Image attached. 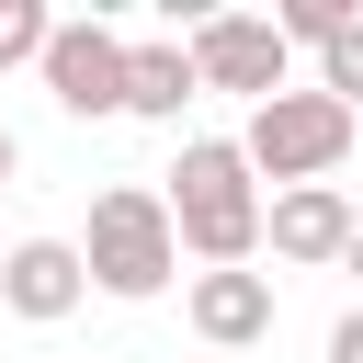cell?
Returning a JSON list of instances; mask_svg holds the SVG:
<instances>
[{
  "label": "cell",
  "mask_w": 363,
  "mask_h": 363,
  "mask_svg": "<svg viewBox=\"0 0 363 363\" xmlns=\"http://www.w3.org/2000/svg\"><path fill=\"white\" fill-rule=\"evenodd\" d=\"M170 227H182V250H204L216 272H238V261L261 250L250 147H227V136H193V147H182V170H170Z\"/></svg>",
  "instance_id": "6da1fadb"
},
{
  "label": "cell",
  "mask_w": 363,
  "mask_h": 363,
  "mask_svg": "<svg viewBox=\"0 0 363 363\" xmlns=\"http://www.w3.org/2000/svg\"><path fill=\"white\" fill-rule=\"evenodd\" d=\"M91 284L102 295H159L170 272H182V227H170V193H147V182H113L102 204H91Z\"/></svg>",
  "instance_id": "7a4b0ae2"
},
{
  "label": "cell",
  "mask_w": 363,
  "mask_h": 363,
  "mask_svg": "<svg viewBox=\"0 0 363 363\" xmlns=\"http://www.w3.org/2000/svg\"><path fill=\"white\" fill-rule=\"evenodd\" d=\"M238 147H250V170H272L284 193H306V182H329V170L352 159V102H329V91H272Z\"/></svg>",
  "instance_id": "3957f363"
},
{
  "label": "cell",
  "mask_w": 363,
  "mask_h": 363,
  "mask_svg": "<svg viewBox=\"0 0 363 363\" xmlns=\"http://www.w3.org/2000/svg\"><path fill=\"white\" fill-rule=\"evenodd\" d=\"M193 68H204V91H250V113H261L284 91V34L261 11H204L193 23Z\"/></svg>",
  "instance_id": "277c9868"
},
{
  "label": "cell",
  "mask_w": 363,
  "mask_h": 363,
  "mask_svg": "<svg viewBox=\"0 0 363 363\" xmlns=\"http://www.w3.org/2000/svg\"><path fill=\"white\" fill-rule=\"evenodd\" d=\"M125 68H136V45L113 23H57V45H45V91L68 113H125Z\"/></svg>",
  "instance_id": "5b68a950"
},
{
  "label": "cell",
  "mask_w": 363,
  "mask_h": 363,
  "mask_svg": "<svg viewBox=\"0 0 363 363\" xmlns=\"http://www.w3.org/2000/svg\"><path fill=\"white\" fill-rule=\"evenodd\" d=\"M79 295H91V261H79L68 238H23V250H11V272H0V306H11V318H34V329H45V318H68Z\"/></svg>",
  "instance_id": "8992f818"
},
{
  "label": "cell",
  "mask_w": 363,
  "mask_h": 363,
  "mask_svg": "<svg viewBox=\"0 0 363 363\" xmlns=\"http://www.w3.org/2000/svg\"><path fill=\"white\" fill-rule=\"evenodd\" d=\"M261 238H272L284 261H352V204H340L329 182H306V193H272Z\"/></svg>",
  "instance_id": "52a82bcc"
},
{
  "label": "cell",
  "mask_w": 363,
  "mask_h": 363,
  "mask_svg": "<svg viewBox=\"0 0 363 363\" xmlns=\"http://www.w3.org/2000/svg\"><path fill=\"white\" fill-rule=\"evenodd\" d=\"M193 329H204L216 352L261 340V329H272V272H204V284H193Z\"/></svg>",
  "instance_id": "ba28073f"
},
{
  "label": "cell",
  "mask_w": 363,
  "mask_h": 363,
  "mask_svg": "<svg viewBox=\"0 0 363 363\" xmlns=\"http://www.w3.org/2000/svg\"><path fill=\"white\" fill-rule=\"evenodd\" d=\"M204 91V68H193V45H136V68H125V113H147V125H182V102Z\"/></svg>",
  "instance_id": "9c48e42d"
},
{
  "label": "cell",
  "mask_w": 363,
  "mask_h": 363,
  "mask_svg": "<svg viewBox=\"0 0 363 363\" xmlns=\"http://www.w3.org/2000/svg\"><path fill=\"white\" fill-rule=\"evenodd\" d=\"M272 34H284V45H329V34H352V11H340V0H284Z\"/></svg>",
  "instance_id": "30bf717a"
},
{
  "label": "cell",
  "mask_w": 363,
  "mask_h": 363,
  "mask_svg": "<svg viewBox=\"0 0 363 363\" xmlns=\"http://www.w3.org/2000/svg\"><path fill=\"white\" fill-rule=\"evenodd\" d=\"M45 45H57V23H45L34 0H0V68H11V57H34V68H45Z\"/></svg>",
  "instance_id": "8fae6325"
},
{
  "label": "cell",
  "mask_w": 363,
  "mask_h": 363,
  "mask_svg": "<svg viewBox=\"0 0 363 363\" xmlns=\"http://www.w3.org/2000/svg\"><path fill=\"white\" fill-rule=\"evenodd\" d=\"M318 91H329V102H363V23L318 45Z\"/></svg>",
  "instance_id": "7c38bea8"
},
{
  "label": "cell",
  "mask_w": 363,
  "mask_h": 363,
  "mask_svg": "<svg viewBox=\"0 0 363 363\" xmlns=\"http://www.w3.org/2000/svg\"><path fill=\"white\" fill-rule=\"evenodd\" d=\"M329 363H363V306H352V318L329 329Z\"/></svg>",
  "instance_id": "4fadbf2b"
},
{
  "label": "cell",
  "mask_w": 363,
  "mask_h": 363,
  "mask_svg": "<svg viewBox=\"0 0 363 363\" xmlns=\"http://www.w3.org/2000/svg\"><path fill=\"white\" fill-rule=\"evenodd\" d=\"M11 159H23V147H11V125H0V182H11Z\"/></svg>",
  "instance_id": "5bb4252c"
},
{
  "label": "cell",
  "mask_w": 363,
  "mask_h": 363,
  "mask_svg": "<svg viewBox=\"0 0 363 363\" xmlns=\"http://www.w3.org/2000/svg\"><path fill=\"white\" fill-rule=\"evenodd\" d=\"M352 272H363V227H352Z\"/></svg>",
  "instance_id": "9a60e30c"
},
{
  "label": "cell",
  "mask_w": 363,
  "mask_h": 363,
  "mask_svg": "<svg viewBox=\"0 0 363 363\" xmlns=\"http://www.w3.org/2000/svg\"><path fill=\"white\" fill-rule=\"evenodd\" d=\"M0 272H11V250H0Z\"/></svg>",
  "instance_id": "2e32d148"
}]
</instances>
